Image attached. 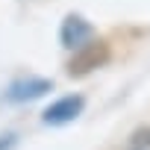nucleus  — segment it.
<instances>
[{
  "label": "nucleus",
  "instance_id": "nucleus-1",
  "mask_svg": "<svg viewBox=\"0 0 150 150\" xmlns=\"http://www.w3.org/2000/svg\"><path fill=\"white\" fill-rule=\"evenodd\" d=\"M83 106H86V100H83L80 94L59 97L56 103H50V106L44 109V124H53V127H59V124H71L74 118L83 112Z\"/></svg>",
  "mask_w": 150,
  "mask_h": 150
},
{
  "label": "nucleus",
  "instance_id": "nucleus-2",
  "mask_svg": "<svg viewBox=\"0 0 150 150\" xmlns=\"http://www.w3.org/2000/svg\"><path fill=\"white\" fill-rule=\"evenodd\" d=\"M91 38V27L80 18V15H68L62 24V44L65 47H83Z\"/></svg>",
  "mask_w": 150,
  "mask_h": 150
},
{
  "label": "nucleus",
  "instance_id": "nucleus-3",
  "mask_svg": "<svg viewBox=\"0 0 150 150\" xmlns=\"http://www.w3.org/2000/svg\"><path fill=\"white\" fill-rule=\"evenodd\" d=\"M44 91H50V83H44V80H33V83H27V86H15L12 94H9V100H33V97L44 94Z\"/></svg>",
  "mask_w": 150,
  "mask_h": 150
},
{
  "label": "nucleus",
  "instance_id": "nucleus-4",
  "mask_svg": "<svg viewBox=\"0 0 150 150\" xmlns=\"http://www.w3.org/2000/svg\"><path fill=\"white\" fill-rule=\"evenodd\" d=\"M127 150H150V129H147V132H138V135L129 141Z\"/></svg>",
  "mask_w": 150,
  "mask_h": 150
}]
</instances>
